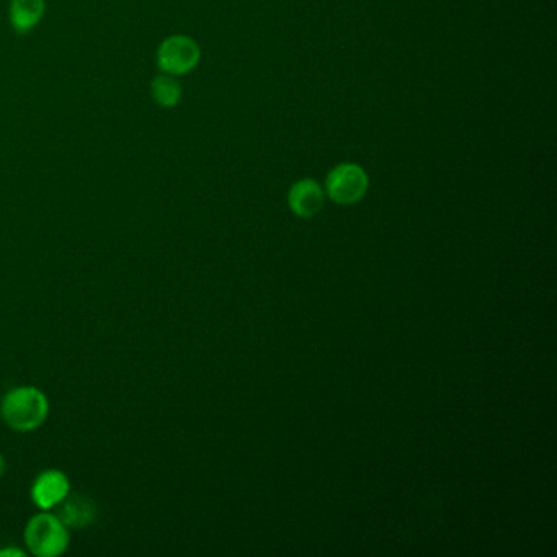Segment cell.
I'll use <instances>...</instances> for the list:
<instances>
[{
    "instance_id": "1",
    "label": "cell",
    "mask_w": 557,
    "mask_h": 557,
    "mask_svg": "<svg viewBox=\"0 0 557 557\" xmlns=\"http://www.w3.org/2000/svg\"><path fill=\"white\" fill-rule=\"evenodd\" d=\"M50 399L33 384H20L9 389L0 401V417L17 433L40 430L50 417Z\"/></svg>"
},
{
    "instance_id": "2",
    "label": "cell",
    "mask_w": 557,
    "mask_h": 557,
    "mask_svg": "<svg viewBox=\"0 0 557 557\" xmlns=\"http://www.w3.org/2000/svg\"><path fill=\"white\" fill-rule=\"evenodd\" d=\"M23 543L28 554L35 557H59L71 543V531L58 513L38 512L23 530Z\"/></svg>"
},
{
    "instance_id": "3",
    "label": "cell",
    "mask_w": 557,
    "mask_h": 557,
    "mask_svg": "<svg viewBox=\"0 0 557 557\" xmlns=\"http://www.w3.org/2000/svg\"><path fill=\"white\" fill-rule=\"evenodd\" d=\"M71 479L61 469L50 468L41 471L33 479L30 499L41 512H53L71 494Z\"/></svg>"
},
{
    "instance_id": "4",
    "label": "cell",
    "mask_w": 557,
    "mask_h": 557,
    "mask_svg": "<svg viewBox=\"0 0 557 557\" xmlns=\"http://www.w3.org/2000/svg\"><path fill=\"white\" fill-rule=\"evenodd\" d=\"M200 61V48L188 36H172L162 43L157 63L165 74L183 76L192 71Z\"/></svg>"
},
{
    "instance_id": "5",
    "label": "cell",
    "mask_w": 557,
    "mask_h": 557,
    "mask_svg": "<svg viewBox=\"0 0 557 557\" xmlns=\"http://www.w3.org/2000/svg\"><path fill=\"white\" fill-rule=\"evenodd\" d=\"M326 187L332 200L340 205H352L365 195L368 177L357 164H342L330 172Z\"/></svg>"
},
{
    "instance_id": "6",
    "label": "cell",
    "mask_w": 557,
    "mask_h": 557,
    "mask_svg": "<svg viewBox=\"0 0 557 557\" xmlns=\"http://www.w3.org/2000/svg\"><path fill=\"white\" fill-rule=\"evenodd\" d=\"M58 517L71 530H82L94 525L99 518V507L95 500L85 494H69L63 504L58 507Z\"/></svg>"
},
{
    "instance_id": "7",
    "label": "cell",
    "mask_w": 557,
    "mask_h": 557,
    "mask_svg": "<svg viewBox=\"0 0 557 557\" xmlns=\"http://www.w3.org/2000/svg\"><path fill=\"white\" fill-rule=\"evenodd\" d=\"M290 206L301 218L316 216L324 206V192L319 183L309 179L295 183L290 192Z\"/></svg>"
},
{
    "instance_id": "8",
    "label": "cell",
    "mask_w": 557,
    "mask_h": 557,
    "mask_svg": "<svg viewBox=\"0 0 557 557\" xmlns=\"http://www.w3.org/2000/svg\"><path fill=\"white\" fill-rule=\"evenodd\" d=\"M45 14V0H12L10 23L15 32L28 33L40 23Z\"/></svg>"
},
{
    "instance_id": "9",
    "label": "cell",
    "mask_w": 557,
    "mask_h": 557,
    "mask_svg": "<svg viewBox=\"0 0 557 557\" xmlns=\"http://www.w3.org/2000/svg\"><path fill=\"white\" fill-rule=\"evenodd\" d=\"M152 97L159 105L172 108L180 102L182 87L179 82L169 76L156 77L152 82Z\"/></svg>"
},
{
    "instance_id": "10",
    "label": "cell",
    "mask_w": 557,
    "mask_h": 557,
    "mask_svg": "<svg viewBox=\"0 0 557 557\" xmlns=\"http://www.w3.org/2000/svg\"><path fill=\"white\" fill-rule=\"evenodd\" d=\"M27 554V549L18 548V546L0 548V557H25Z\"/></svg>"
},
{
    "instance_id": "11",
    "label": "cell",
    "mask_w": 557,
    "mask_h": 557,
    "mask_svg": "<svg viewBox=\"0 0 557 557\" xmlns=\"http://www.w3.org/2000/svg\"><path fill=\"white\" fill-rule=\"evenodd\" d=\"M5 471H7V461H5V456L0 453V479L5 476Z\"/></svg>"
}]
</instances>
